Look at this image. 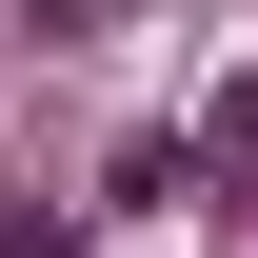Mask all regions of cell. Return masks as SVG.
I'll return each mask as SVG.
<instances>
[{
	"instance_id": "6da1fadb",
	"label": "cell",
	"mask_w": 258,
	"mask_h": 258,
	"mask_svg": "<svg viewBox=\"0 0 258 258\" xmlns=\"http://www.w3.org/2000/svg\"><path fill=\"white\" fill-rule=\"evenodd\" d=\"M199 179H258V80L219 99V119H199Z\"/></svg>"
},
{
	"instance_id": "7a4b0ae2",
	"label": "cell",
	"mask_w": 258,
	"mask_h": 258,
	"mask_svg": "<svg viewBox=\"0 0 258 258\" xmlns=\"http://www.w3.org/2000/svg\"><path fill=\"white\" fill-rule=\"evenodd\" d=\"M20 20H40V40H99V20H139V0H20Z\"/></svg>"
},
{
	"instance_id": "3957f363",
	"label": "cell",
	"mask_w": 258,
	"mask_h": 258,
	"mask_svg": "<svg viewBox=\"0 0 258 258\" xmlns=\"http://www.w3.org/2000/svg\"><path fill=\"white\" fill-rule=\"evenodd\" d=\"M0 258H80V219H60V199H40V219H0Z\"/></svg>"
}]
</instances>
